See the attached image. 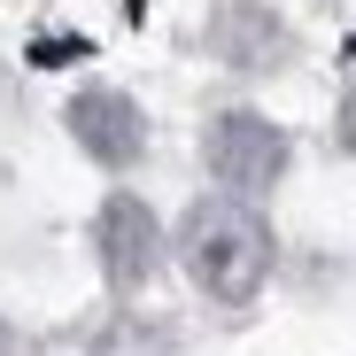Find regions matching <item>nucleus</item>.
Here are the masks:
<instances>
[{
	"instance_id": "nucleus-6",
	"label": "nucleus",
	"mask_w": 356,
	"mask_h": 356,
	"mask_svg": "<svg viewBox=\"0 0 356 356\" xmlns=\"http://www.w3.org/2000/svg\"><path fill=\"white\" fill-rule=\"evenodd\" d=\"M341 147H348V155H356V93H348V101H341Z\"/></svg>"
},
{
	"instance_id": "nucleus-5",
	"label": "nucleus",
	"mask_w": 356,
	"mask_h": 356,
	"mask_svg": "<svg viewBox=\"0 0 356 356\" xmlns=\"http://www.w3.org/2000/svg\"><path fill=\"white\" fill-rule=\"evenodd\" d=\"M209 47L225 54L232 70H271L286 54V24L264 8V0H225V8L209 16Z\"/></svg>"
},
{
	"instance_id": "nucleus-1",
	"label": "nucleus",
	"mask_w": 356,
	"mask_h": 356,
	"mask_svg": "<svg viewBox=\"0 0 356 356\" xmlns=\"http://www.w3.org/2000/svg\"><path fill=\"white\" fill-rule=\"evenodd\" d=\"M178 264L194 271V286L209 302H248L271 279V225L248 202L209 194V202L186 209V225H178Z\"/></svg>"
},
{
	"instance_id": "nucleus-3",
	"label": "nucleus",
	"mask_w": 356,
	"mask_h": 356,
	"mask_svg": "<svg viewBox=\"0 0 356 356\" xmlns=\"http://www.w3.org/2000/svg\"><path fill=\"white\" fill-rule=\"evenodd\" d=\"M93 256H101V279L108 286H147L155 264H163V225L147 217L140 194H108L101 217H93Z\"/></svg>"
},
{
	"instance_id": "nucleus-4",
	"label": "nucleus",
	"mask_w": 356,
	"mask_h": 356,
	"mask_svg": "<svg viewBox=\"0 0 356 356\" xmlns=\"http://www.w3.org/2000/svg\"><path fill=\"white\" fill-rule=\"evenodd\" d=\"M70 132H78V147H86L93 163H108V170H132V163L147 155V124H140V108L116 93V86H86V93L70 101Z\"/></svg>"
},
{
	"instance_id": "nucleus-2",
	"label": "nucleus",
	"mask_w": 356,
	"mask_h": 356,
	"mask_svg": "<svg viewBox=\"0 0 356 356\" xmlns=\"http://www.w3.org/2000/svg\"><path fill=\"white\" fill-rule=\"evenodd\" d=\"M202 155H209L217 186L232 202H256V194L279 186V170H286V132L271 124V116H256V108H225V116H209Z\"/></svg>"
}]
</instances>
